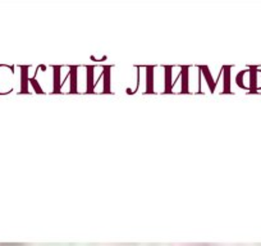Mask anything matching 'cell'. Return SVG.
Returning <instances> with one entry per match:
<instances>
[{
    "mask_svg": "<svg viewBox=\"0 0 261 246\" xmlns=\"http://www.w3.org/2000/svg\"><path fill=\"white\" fill-rule=\"evenodd\" d=\"M241 75L243 77L240 76V79H237V82L241 86L251 91L261 90V69H248Z\"/></svg>",
    "mask_w": 261,
    "mask_h": 246,
    "instance_id": "6da1fadb",
    "label": "cell"
},
{
    "mask_svg": "<svg viewBox=\"0 0 261 246\" xmlns=\"http://www.w3.org/2000/svg\"><path fill=\"white\" fill-rule=\"evenodd\" d=\"M193 246H212V245H193Z\"/></svg>",
    "mask_w": 261,
    "mask_h": 246,
    "instance_id": "7a4b0ae2",
    "label": "cell"
}]
</instances>
